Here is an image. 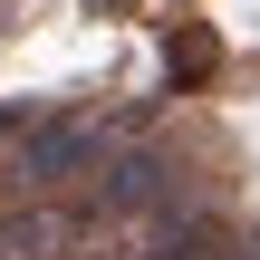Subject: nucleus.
<instances>
[{
	"label": "nucleus",
	"instance_id": "obj_1",
	"mask_svg": "<svg viewBox=\"0 0 260 260\" xmlns=\"http://www.w3.org/2000/svg\"><path fill=\"white\" fill-rule=\"evenodd\" d=\"M106 164H116V125L106 116H39L10 174L19 183H96Z\"/></svg>",
	"mask_w": 260,
	"mask_h": 260
},
{
	"label": "nucleus",
	"instance_id": "obj_2",
	"mask_svg": "<svg viewBox=\"0 0 260 260\" xmlns=\"http://www.w3.org/2000/svg\"><path fill=\"white\" fill-rule=\"evenodd\" d=\"M183 193V164L164 145H116V164L96 174V212H174Z\"/></svg>",
	"mask_w": 260,
	"mask_h": 260
},
{
	"label": "nucleus",
	"instance_id": "obj_3",
	"mask_svg": "<svg viewBox=\"0 0 260 260\" xmlns=\"http://www.w3.org/2000/svg\"><path fill=\"white\" fill-rule=\"evenodd\" d=\"M77 251H87V212H68V203L0 212V260H77Z\"/></svg>",
	"mask_w": 260,
	"mask_h": 260
},
{
	"label": "nucleus",
	"instance_id": "obj_4",
	"mask_svg": "<svg viewBox=\"0 0 260 260\" xmlns=\"http://www.w3.org/2000/svg\"><path fill=\"white\" fill-rule=\"evenodd\" d=\"M212 77H222V39H212L203 19H174V29H164V87L193 96V87H212Z\"/></svg>",
	"mask_w": 260,
	"mask_h": 260
},
{
	"label": "nucleus",
	"instance_id": "obj_5",
	"mask_svg": "<svg viewBox=\"0 0 260 260\" xmlns=\"http://www.w3.org/2000/svg\"><path fill=\"white\" fill-rule=\"evenodd\" d=\"M232 260H260V232H251V241H241V251H232Z\"/></svg>",
	"mask_w": 260,
	"mask_h": 260
},
{
	"label": "nucleus",
	"instance_id": "obj_6",
	"mask_svg": "<svg viewBox=\"0 0 260 260\" xmlns=\"http://www.w3.org/2000/svg\"><path fill=\"white\" fill-rule=\"evenodd\" d=\"M222 260H232V251H222Z\"/></svg>",
	"mask_w": 260,
	"mask_h": 260
}]
</instances>
